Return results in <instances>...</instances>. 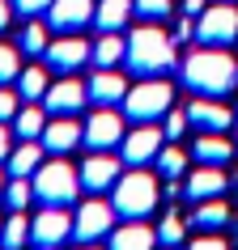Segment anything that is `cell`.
Returning a JSON list of instances; mask_svg holds the SVG:
<instances>
[{"label": "cell", "instance_id": "1", "mask_svg": "<svg viewBox=\"0 0 238 250\" xmlns=\"http://www.w3.org/2000/svg\"><path fill=\"white\" fill-rule=\"evenodd\" d=\"M183 85L200 98H225L238 85V60L225 47H204L200 42L183 60Z\"/></svg>", "mask_w": 238, "mask_h": 250}, {"label": "cell", "instance_id": "2", "mask_svg": "<svg viewBox=\"0 0 238 250\" xmlns=\"http://www.w3.org/2000/svg\"><path fill=\"white\" fill-rule=\"evenodd\" d=\"M158 178L145 170V166H132L128 174H119V183L111 187V204H115V216L123 221H145L149 212L158 208Z\"/></svg>", "mask_w": 238, "mask_h": 250}, {"label": "cell", "instance_id": "3", "mask_svg": "<svg viewBox=\"0 0 238 250\" xmlns=\"http://www.w3.org/2000/svg\"><path fill=\"white\" fill-rule=\"evenodd\" d=\"M123 64L132 68L136 77H162V72L174 64V39L166 30H158V26L132 30V39H128V60H123Z\"/></svg>", "mask_w": 238, "mask_h": 250}, {"label": "cell", "instance_id": "4", "mask_svg": "<svg viewBox=\"0 0 238 250\" xmlns=\"http://www.w3.org/2000/svg\"><path fill=\"white\" fill-rule=\"evenodd\" d=\"M81 191H85L81 187V170H72L64 157H51V161H43L39 170H34V199L51 204V208L77 204Z\"/></svg>", "mask_w": 238, "mask_h": 250}, {"label": "cell", "instance_id": "5", "mask_svg": "<svg viewBox=\"0 0 238 250\" xmlns=\"http://www.w3.org/2000/svg\"><path fill=\"white\" fill-rule=\"evenodd\" d=\"M170 102H174L170 81L149 77V81H141V85L128 89V98H123V115L132 119V123H158V119L170 110Z\"/></svg>", "mask_w": 238, "mask_h": 250}, {"label": "cell", "instance_id": "6", "mask_svg": "<svg viewBox=\"0 0 238 250\" xmlns=\"http://www.w3.org/2000/svg\"><path fill=\"white\" fill-rule=\"evenodd\" d=\"M196 39L204 47H230L238 39V9L230 0H217L213 9H204L196 17Z\"/></svg>", "mask_w": 238, "mask_h": 250}, {"label": "cell", "instance_id": "7", "mask_svg": "<svg viewBox=\"0 0 238 250\" xmlns=\"http://www.w3.org/2000/svg\"><path fill=\"white\" fill-rule=\"evenodd\" d=\"M115 229V204H102V199H81L77 212H72V237H77L81 246H90L98 237H106Z\"/></svg>", "mask_w": 238, "mask_h": 250}, {"label": "cell", "instance_id": "8", "mask_svg": "<svg viewBox=\"0 0 238 250\" xmlns=\"http://www.w3.org/2000/svg\"><path fill=\"white\" fill-rule=\"evenodd\" d=\"M68 237H72V216H68V208L43 204V212L30 221V242L39 250H47V246H64Z\"/></svg>", "mask_w": 238, "mask_h": 250}, {"label": "cell", "instance_id": "9", "mask_svg": "<svg viewBox=\"0 0 238 250\" xmlns=\"http://www.w3.org/2000/svg\"><path fill=\"white\" fill-rule=\"evenodd\" d=\"M162 140H166L162 127H153V123H136V132H128V136H123V145H119V157H123V166H149V161H158Z\"/></svg>", "mask_w": 238, "mask_h": 250}, {"label": "cell", "instance_id": "10", "mask_svg": "<svg viewBox=\"0 0 238 250\" xmlns=\"http://www.w3.org/2000/svg\"><path fill=\"white\" fill-rule=\"evenodd\" d=\"M123 119L111 110V106H98L90 119H85V145H90V153H106V148L123 145Z\"/></svg>", "mask_w": 238, "mask_h": 250}, {"label": "cell", "instance_id": "11", "mask_svg": "<svg viewBox=\"0 0 238 250\" xmlns=\"http://www.w3.org/2000/svg\"><path fill=\"white\" fill-rule=\"evenodd\" d=\"M39 140H43V148H47L51 157H64V153H72L77 145H85V123H77L72 115H51Z\"/></svg>", "mask_w": 238, "mask_h": 250}, {"label": "cell", "instance_id": "12", "mask_svg": "<svg viewBox=\"0 0 238 250\" xmlns=\"http://www.w3.org/2000/svg\"><path fill=\"white\" fill-rule=\"evenodd\" d=\"M94 0H51V9H47V26L55 34H81V30L94 21Z\"/></svg>", "mask_w": 238, "mask_h": 250}, {"label": "cell", "instance_id": "13", "mask_svg": "<svg viewBox=\"0 0 238 250\" xmlns=\"http://www.w3.org/2000/svg\"><path fill=\"white\" fill-rule=\"evenodd\" d=\"M85 102H90V85H81L72 72H68L64 81H55L51 89L43 93V106H47V115H77Z\"/></svg>", "mask_w": 238, "mask_h": 250}, {"label": "cell", "instance_id": "14", "mask_svg": "<svg viewBox=\"0 0 238 250\" xmlns=\"http://www.w3.org/2000/svg\"><path fill=\"white\" fill-rule=\"evenodd\" d=\"M90 42L81 39V34H60V39H51V47H47V64L55 68V72H77L85 60H90Z\"/></svg>", "mask_w": 238, "mask_h": 250}, {"label": "cell", "instance_id": "15", "mask_svg": "<svg viewBox=\"0 0 238 250\" xmlns=\"http://www.w3.org/2000/svg\"><path fill=\"white\" fill-rule=\"evenodd\" d=\"M187 119L196 123L200 132H230L234 127V110L221 102V98H191V106H187Z\"/></svg>", "mask_w": 238, "mask_h": 250}, {"label": "cell", "instance_id": "16", "mask_svg": "<svg viewBox=\"0 0 238 250\" xmlns=\"http://www.w3.org/2000/svg\"><path fill=\"white\" fill-rule=\"evenodd\" d=\"M119 174H123V157L94 153V157H85V166H81V187H85V191H111V187L119 183Z\"/></svg>", "mask_w": 238, "mask_h": 250}, {"label": "cell", "instance_id": "17", "mask_svg": "<svg viewBox=\"0 0 238 250\" xmlns=\"http://www.w3.org/2000/svg\"><path fill=\"white\" fill-rule=\"evenodd\" d=\"M225 187H230V178H225L221 166H196V170L187 174V183H183V195H191L200 204V199L225 195Z\"/></svg>", "mask_w": 238, "mask_h": 250}, {"label": "cell", "instance_id": "18", "mask_svg": "<svg viewBox=\"0 0 238 250\" xmlns=\"http://www.w3.org/2000/svg\"><path fill=\"white\" fill-rule=\"evenodd\" d=\"M128 81H123V72H115V68H98L90 81V98L98 106H123V98H128Z\"/></svg>", "mask_w": 238, "mask_h": 250}, {"label": "cell", "instance_id": "19", "mask_svg": "<svg viewBox=\"0 0 238 250\" xmlns=\"http://www.w3.org/2000/svg\"><path fill=\"white\" fill-rule=\"evenodd\" d=\"M153 246H158V229H149L141 221H128V225L111 229V246L106 250H153Z\"/></svg>", "mask_w": 238, "mask_h": 250}, {"label": "cell", "instance_id": "20", "mask_svg": "<svg viewBox=\"0 0 238 250\" xmlns=\"http://www.w3.org/2000/svg\"><path fill=\"white\" fill-rule=\"evenodd\" d=\"M191 157L200 166H225V161L234 157V145L225 140V132H200L196 145H191Z\"/></svg>", "mask_w": 238, "mask_h": 250}, {"label": "cell", "instance_id": "21", "mask_svg": "<svg viewBox=\"0 0 238 250\" xmlns=\"http://www.w3.org/2000/svg\"><path fill=\"white\" fill-rule=\"evenodd\" d=\"M191 225H196L200 233H217V229H225V225H230V204H225L221 195H217V199H200L196 212H191Z\"/></svg>", "mask_w": 238, "mask_h": 250}, {"label": "cell", "instance_id": "22", "mask_svg": "<svg viewBox=\"0 0 238 250\" xmlns=\"http://www.w3.org/2000/svg\"><path fill=\"white\" fill-rule=\"evenodd\" d=\"M90 60H94V68H119L128 60V39H119V30H106L102 39L94 42Z\"/></svg>", "mask_w": 238, "mask_h": 250}, {"label": "cell", "instance_id": "23", "mask_svg": "<svg viewBox=\"0 0 238 250\" xmlns=\"http://www.w3.org/2000/svg\"><path fill=\"white\" fill-rule=\"evenodd\" d=\"M43 157H47L43 140H22V145L9 153V174H17V178H34V170L43 166Z\"/></svg>", "mask_w": 238, "mask_h": 250}, {"label": "cell", "instance_id": "24", "mask_svg": "<svg viewBox=\"0 0 238 250\" xmlns=\"http://www.w3.org/2000/svg\"><path fill=\"white\" fill-rule=\"evenodd\" d=\"M132 0H98V9H94V26L102 30H123L128 26V17H132Z\"/></svg>", "mask_w": 238, "mask_h": 250}, {"label": "cell", "instance_id": "25", "mask_svg": "<svg viewBox=\"0 0 238 250\" xmlns=\"http://www.w3.org/2000/svg\"><path fill=\"white\" fill-rule=\"evenodd\" d=\"M47 119H51V115H47V106L30 102V106H22V110L13 115V132L22 136V140H39L43 127H47Z\"/></svg>", "mask_w": 238, "mask_h": 250}, {"label": "cell", "instance_id": "26", "mask_svg": "<svg viewBox=\"0 0 238 250\" xmlns=\"http://www.w3.org/2000/svg\"><path fill=\"white\" fill-rule=\"evenodd\" d=\"M47 89H51V81H47V72H43L39 64H34V68H22V72H17V93H22L26 102H39Z\"/></svg>", "mask_w": 238, "mask_h": 250}, {"label": "cell", "instance_id": "27", "mask_svg": "<svg viewBox=\"0 0 238 250\" xmlns=\"http://www.w3.org/2000/svg\"><path fill=\"white\" fill-rule=\"evenodd\" d=\"M30 242V216L26 212H13L9 221H4V229H0V246L4 250H22Z\"/></svg>", "mask_w": 238, "mask_h": 250}, {"label": "cell", "instance_id": "28", "mask_svg": "<svg viewBox=\"0 0 238 250\" xmlns=\"http://www.w3.org/2000/svg\"><path fill=\"white\" fill-rule=\"evenodd\" d=\"M30 199H34V178H17L13 174V178L4 183V204H9L13 212H26Z\"/></svg>", "mask_w": 238, "mask_h": 250}, {"label": "cell", "instance_id": "29", "mask_svg": "<svg viewBox=\"0 0 238 250\" xmlns=\"http://www.w3.org/2000/svg\"><path fill=\"white\" fill-rule=\"evenodd\" d=\"M17 47H22V55H47V47H51V39H47V21H30V26L22 30Z\"/></svg>", "mask_w": 238, "mask_h": 250}, {"label": "cell", "instance_id": "30", "mask_svg": "<svg viewBox=\"0 0 238 250\" xmlns=\"http://www.w3.org/2000/svg\"><path fill=\"white\" fill-rule=\"evenodd\" d=\"M153 166H158V174L170 183V178H179V174L187 170V153H183V148H174V140H170V148H162Z\"/></svg>", "mask_w": 238, "mask_h": 250}, {"label": "cell", "instance_id": "31", "mask_svg": "<svg viewBox=\"0 0 238 250\" xmlns=\"http://www.w3.org/2000/svg\"><path fill=\"white\" fill-rule=\"evenodd\" d=\"M17 72H22V47H9V42H0V85L17 81Z\"/></svg>", "mask_w": 238, "mask_h": 250}, {"label": "cell", "instance_id": "32", "mask_svg": "<svg viewBox=\"0 0 238 250\" xmlns=\"http://www.w3.org/2000/svg\"><path fill=\"white\" fill-rule=\"evenodd\" d=\"M183 233H187V225L174 216V212H166L162 216V225H158V242H166V246H179L183 242Z\"/></svg>", "mask_w": 238, "mask_h": 250}, {"label": "cell", "instance_id": "33", "mask_svg": "<svg viewBox=\"0 0 238 250\" xmlns=\"http://www.w3.org/2000/svg\"><path fill=\"white\" fill-rule=\"evenodd\" d=\"M187 110H166V123H162V132H166V140H179V136L187 132Z\"/></svg>", "mask_w": 238, "mask_h": 250}, {"label": "cell", "instance_id": "34", "mask_svg": "<svg viewBox=\"0 0 238 250\" xmlns=\"http://www.w3.org/2000/svg\"><path fill=\"white\" fill-rule=\"evenodd\" d=\"M132 4H136V13L149 17V21H158V17L170 13V0H132Z\"/></svg>", "mask_w": 238, "mask_h": 250}, {"label": "cell", "instance_id": "35", "mask_svg": "<svg viewBox=\"0 0 238 250\" xmlns=\"http://www.w3.org/2000/svg\"><path fill=\"white\" fill-rule=\"evenodd\" d=\"M17 110H22V106H17V89H4V85H0V123H13Z\"/></svg>", "mask_w": 238, "mask_h": 250}, {"label": "cell", "instance_id": "36", "mask_svg": "<svg viewBox=\"0 0 238 250\" xmlns=\"http://www.w3.org/2000/svg\"><path fill=\"white\" fill-rule=\"evenodd\" d=\"M187 250H230V242H225V237H217V233H200Z\"/></svg>", "mask_w": 238, "mask_h": 250}, {"label": "cell", "instance_id": "37", "mask_svg": "<svg viewBox=\"0 0 238 250\" xmlns=\"http://www.w3.org/2000/svg\"><path fill=\"white\" fill-rule=\"evenodd\" d=\"M13 9H17V13H26V17H34V13H47L51 0H13Z\"/></svg>", "mask_w": 238, "mask_h": 250}, {"label": "cell", "instance_id": "38", "mask_svg": "<svg viewBox=\"0 0 238 250\" xmlns=\"http://www.w3.org/2000/svg\"><path fill=\"white\" fill-rule=\"evenodd\" d=\"M9 153H13V136H9V127L0 123V161H9Z\"/></svg>", "mask_w": 238, "mask_h": 250}, {"label": "cell", "instance_id": "39", "mask_svg": "<svg viewBox=\"0 0 238 250\" xmlns=\"http://www.w3.org/2000/svg\"><path fill=\"white\" fill-rule=\"evenodd\" d=\"M13 21V0H0V30H9Z\"/></svg>", "mask_w": 238, "mask_h": 250}, {"label": "cell", "instance_id": "40", "mask_svg": "<svg viewBox=\"0 0 238 250\" xmlns=\"http://www.w3.org/2000/svg\"><path fill=\"white\" fill-rule=\"evenodd\" d=\"M204 9H209L204 0H183V13H187V17H200V13H204Z\"/></svg>", "mask_w": 238, "mask_h": 250}, {"label": "cell", "instance_id": "41", "mask_svg": "<svg viewBox=\"0 0 238 250\" xmlns=\"http://www.w3.org/2000/svg\"><path fill=\"white\" fill-rule=\"evenodd\" d=\"M4 183H9V178H4V174H0V199H4Z\"/></svg>", "mask_w": 238, "mask_h": 250}, {"label": "cell", "instance_id": "42", "mask_svg": "<svg viewBox=\"0 0 238 250\" xmlns=\"http://www.w3.org/2000/svg\"><path fill=\"white\" fill-rule=\"evenodd\" d=\"M85 250H98V246H94V242H90V246H85Z\"/></svg>", "mask_w": 238, "mask_h": 250}, {"label": "cell", "instance_id": "43", "mask_svg": "<svg viewBox=\"0 0 238 250\" xmlns=\"http://www.w3.org/2000/svg\"><path fill=\"white\" fill-rule=\"evenodd\" d=\"M47 250H60V246H47Z\"/></svg>", "mask_w": 238, "mask_h": 250}, {"label": "cell", "instance_id": "44", "mask_svg": "<svg viewBox=\"0 0 238 250\" xmlns=\"http://www.w3.org/2000/svg\"><path fill=\"white\" fill-rule=\"evenodd\" d=\"M0 229H4V221H0Z\"/></svg>", "mask_w": 238, "mask_h": 250}, {"label": "cell", "instance_id": "45", "mask_svg": "<svg viewBox=\"0 0 238 250\" xmlns=\"http://www.w3.org/2000/svg\"><path fill=\"white\" fill-rule=\"evenodd\" d=\"M166 250H174V246H166Z\"/></svg>", "mask_w": 238, "mask_h": 250}, {"label": "cell", "instance_id": "46", "mask_svg": "<svg viewBox=\"0 0 238 250\" xmlns=\"http://www.w3.org/2000/svg\"><path fill=\"white\" fill-rule=\"evenodd\" d=\"M234 119H238V115H234Z\"/></svg>", "mask_w": 238, "mask_h": 250}]
</instances>
